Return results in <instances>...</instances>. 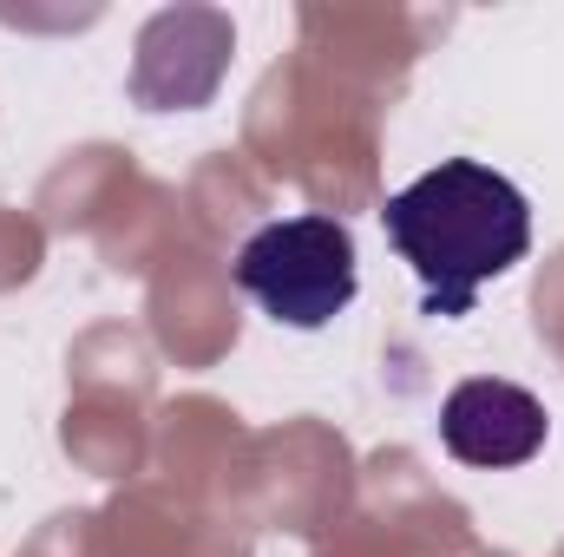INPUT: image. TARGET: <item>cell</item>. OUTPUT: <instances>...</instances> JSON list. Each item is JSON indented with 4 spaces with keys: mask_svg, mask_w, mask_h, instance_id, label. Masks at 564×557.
<instances>
[{
    "mask_svg": "<svg viewBox=\"0 0 564 557\" xmlns=\"http://www.w3.org/2000/svg\"><path fill=\"white\" fill-rule=\"evenodd\" d=\"M545 407L512 381H459L440 407V439L459 466H525L545 446Z\"/></svg>",
    "mask_w": 564,
    "mask_h": 557,
    "instance_id": "cell-3",
    "label": "cell"
},
{
    "mask_svg": "<svg viewBox=\"0 0 564 557\" xmlns=\"http://www.w3.org/2000/svg\"><path fill=\"white\" fill-rule=\"evenodd\" d=\"M381 223H388V243L401 250V263L421 276L426 315H440V321L473 315L479 288L499 282L532 250L525 190L479 157L433 164L426 177L388 197Z\"/></svg>",
    "mask_w": 564,
    "mask_h": 557,
    "instance_id": "cell-1",
    "label": "cell"
},
{
    "mask_svg": "<svg viewBox=\"0 0 564 557\" xmlns=\"http://www.w3.org/2000/svg\"><path fill=\"white\" fill-rule=\"evenodd\" d=\"M237 288L289 328H328L355 302V237L341 217H282L237 250Z\"/></svg>",
    "mask_w": 564,
    "mask_h": 557,
    "instance_id": "cell-2",
    "label": "cell"
}]
</instances>
